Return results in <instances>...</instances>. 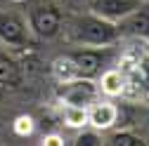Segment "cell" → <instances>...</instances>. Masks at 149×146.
I'll list each match as a JSON object with an SVG mask.
<instances>
[{
  "label": "cell",
  "mask_w": 149,
  "mask_h": 146,
  "mask_svg": "<svg viewBox=\"0 0 149 146\" xmlns=\"http://www.w3.org/2000/svg\"><path fill=\"white\" fill-rule=\"evenodd\" d=\"M26 21H29V28H31V33L36 38L52 40L64 28V12L52 0H38V3L31 5Z\"/></svg>",
  "instance_id": "cell-2"
},
{
  "label": "cell",
  "mask_w": 149,
  "mask_h": 146,
  "mask_svg": "<svg viewBox=\"0 0 149 146\" xmlns=\"http://www.w3.org/2000/svg\"><path fill=\"white\" fill-rule=\"evenodd\" d=\"M66 31V38L73 45H81V47H109L118 40V24L102 19L100 14L95 12H78L64 19V28Z\"/></svg>",
  "instance_id": "cell-1"
},
{
  "label": "cell",
  "mask_w": 149,
  "mask_h": 146,
  "mask_svg": "<svg viewBox=\"0 0 149 146\" xmlns=\"http://www.w3.org/2000/svg\"><path fill=\"white\" fill-rule=\"evenodd\" d=\"M69 59L76 66L78 78H97L109 61V52L107 47H78L69 52Z\"/></svg>",
  "instance_id": "cell-4"
},
{
  "label": "cell",
  "mask_w": 149,
  "mask_h": 146,
  "mask_svg": "<svg viewBox=\"0 0 149 146\" xmlns=\"http://www.w3.org/2000/svg\"><path fill=\"white\" fill-rule=\"evenodd\" d=\"M104 139H102V134H100V130H95V127H92V130H83L78 137H76V146H100Z\"/></svg>",
  "instance_id": "cell-14"
},
{
  "label": "cell",
  "mask_w": 149,
  "mask_h": 146,
  "mask_svg": "<svg viewBox=\"0 0 149 146\" xmlns=\"http://www.w3.org/2000/svg\"><path fill=\"white\" fill-rule=\"evenodd\" d=\"M10 3H24V0H10Z\"/></svg>",
  "instance_id": "cell-17"
},
{
  "label": "cell",
  "mask_w": 149,
  "mask_h": 146,
  "mask_svg": "<svg viewBox=\"0 0 149 146\" xmlns=\"http://www.w3.org/2000/svg\"><path fill=\"white\" fill-rule=\"evenodd\" d=\"M14 130L17 132H19V134H29L31 130H33V120L31 118H17V125H14Z\"/></svg>",
  "instance_id": "cell-15"
},
{
  "label": "cell",
  "mask_w": 149,
  "mask_h": 146,
  "mask_svg": "<svg viewBox=\"0 0 149 146\" xmlns=\"http://www.w3.org/2000/svg\"><path fill=\"white\" fill-rule=\"evenodd\" d=\"M64 123L71 125V127H81V125L88 123V111H85V108H81V106L66 104V106H64Z\"/></svg>",
  "instance_id": "cell-12"
},
{
  "label": "cell",
  "mask_w": 149,
  "mask_h": 146,
  "mask_svg": "<svg viewBox=\"0 0 149 146\" xmlns=\"http://www.w3.org/2000/svg\"><path fill=\"white\" fill-rule=\"evenodd\" d=\"M121 33H130L137 38H149V0H142V5L135 7L128 17L118 21Z\"/></svg>",
  "instance_id": "cell-7"
},
{
  "label": "cell",
  "mask_w": 149,
  "mask_h": 146,
  "mask_svg": "<svg viewBox=\"0 0 149 146\" xmlns=\"http://www.w3.org/2000/svg\"><path fill=\"white\" fill-rule=\"evenodd\" d=\"M97 94H100V87L92 83V78H73V80L62 83L59 87V97L64 99V104L81 106V108H88L90 104H95Z\"/></svg>",
  "instance_id": "cell-5"
},
{
  "label": "cell",
  "mask_w": 149,
  "mask_h": 146,
  "mask_svg": "<svg viewBox=\"0 0 149 146\" xmlns=\"http://www.w3.org/2000/svg\"><path fill=\"white\" fill-rule=\"evenodd\" d=\"M107 144H111V146H142V144H147L137 132H133V130H116V132H111L109 137H107Z\"/></svg>",
  "instance_id": "cell-10"
},
{
  "label": "cell",
  "mask_w": 149,
  "mask_h": 146,
  "mask_svg": "<svg viewBox=\"0 0 149 146\" xmlns=\"http://www.w3.org/2000/svg\"><path fill=\"white\" fill-rule=\"evenodd\" d=\"M140 5H142V0H90L88 10L100 14L102 19H109V21L118 24L123 17H128Z\"/></svg>",
  "instance_id": "cell-6"
},
{
  "label": "cell",
  "mask_w": 149,
  "mask_h": 146,
  "mask_svg": "<svg viewBox=\"0 0 149 146\" xmlns=\"http://www.w3.org/2000/svg\"><path fill=\"white\" fill-rule=\"evenodd\" d=\"M66 3L71 5V7H76V10H88V5H90V0H66Z\"/></svg>",
  "instance_id": "cell-16"
},
{
  "label": "cell",
  "mask_w": 149,
  "mask_h": 146,
  "mask_svg": "<svg viewBox=\"0 0 149 146\" xmlns=\"http://www.w3.org/2000/svg\"><path fill=\"white\" fill-rule=\"evenodd\" d=\"M118 106L109 104V101H97V104H90V111H88V123L95 127V130H109L118 123Z\"/></svg>",
  "instance_id": "cell-8"
},
{
  "label": "cell",
  "mask_w": 149,
  "mask_h": 146,
  "mask_svg": "<svg viewBox=\"0 0 149 146\" xmlns=\"http://www.w3.org/2000/svg\"><path fill=\"white\" fill-rule=\"evenodd\" d=\"M121 87H123L121 85V76H118L116 71H109V73L102 76V90H104L107 94H118Z\"/></svg>",
  "instance_id": "cell-13"
},
{
  "label": "cell",
  "mask_w": 149,
  "mask_h": 146,
  "mask_svg": "<svg viewBox=\"0 0 149 146\" xmlns=\"http://www.w3.org/2000/svg\"><path fill=\"white\" fill-rule=\"evenodd\" d=\"M22 66L7 54H0V87H17L22 85Z\"/></svg>",
  "instance_id": "cell-9"
},
{
  "label": "cell",
  "mask_w": 149,
  "mask_h": 146,
  "mask_svg": "<svg viewBox=\"0 0 149 146\" xmlns=\"http://www.w3.org/2000/svg\"><path fill=\"white\" fill-rule=\"evenodd\" d=\"M147 123H149V113H147Z\"/></svg>",
  "instance_id": "cell-18"
},
{
  "label": "cell",
  "mask_w": 149,
  "mask_h": 146,
  "mask_svg": "<svg viewBox=\"0 0 149 146\" xmlns=\"http://www.w3.org/2000/svg\"><path fill=\"white\" fill-rule=\"evenodd\" d=\"M0 43L14 50L31 47L33 33L29 28V21L24 14L14 10H0Z\"/></svg>",
  "instance_id": "cell-3"
},
{
  "label": "cell",
  "mask_w": 149,
  "mask_h": 146,
  "mask_svg": "<svg viewBox=\"0 0 149 146\" xmlns=\"http://www.w3.org/2000/svg\"><path fill=\"white\" fill-rule=\"evenodd\" d=\"M52 71H54V76H57L62 83L78 78V76H76V66H73V61L69 59V54H64V57H59V59H54Z\"/></svg>",
  "instance_id": "cell-11"
}]
</instances>
